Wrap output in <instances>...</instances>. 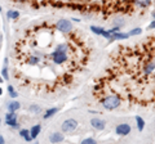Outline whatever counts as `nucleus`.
Returning a JSON list of instances; mask_svg holds the SVG:
<instances>
[{"label":"nucleus","mask_w":155,"mask_h":144,"mask_svg":"<svg viewBox=\"0 0 155 144\" xmlns=\"http://www.w3.org/2000/svg\"><path fill=\"white\" fill-rule=\"evenodd\" d=\"M16 50L21 66L38 69L27 85L47 93L72 86L89 69L94 55L92 40L80 30L62 32L47 23L29 30Z\"/></svg>","instance_id":"1"},{"label":"nucleus","mask_w":155,"mask_h":144,"mask_svg":"<svg viewBox=\"0 0 155 144\" xmlns=\"http://www.w3.org/2000/svg\"><path fill=\"white\" fill-rule=\"evenodd\" d=\"M98 99L116 95L120 102L142 108L155 107V34L142 43L116 49L94 86Z\"/></svg>","instance_id":"2"},{"label":"nucleus","mask_w":155,"mask_h":144,"mask_svg":"<svg viewBox=\"0 0 155 144\" xmlns=\"http://www.w3.org/2000/svg\"><path fill=\"white\" fill-rule=\"evenodd\" d=\"M101 104L104 108H106V110L111 111V110H116V108H119L122 106V102L119 99L116 95H106L104 98H101Z\"/></svg>","instance_id":"3"},{"label":"nucleus","mask_w":155,"mask_h":144,"mask_svg":"<svg viewBox=\"0 0 155 144\" xmlns=\"http://www.w3.org/2000/svg\"><path fill=\"white\" fill-rule=\"evenodd\" d=\"M56 27H57L59 31H62V32H70L71 30H74L71 22L67 19H59L58 22L56 23Z\"/></svg>","instance_id":"4"},{"label":"nucleus","mask_w":155,"mask_h":144,"mask_svg":"<svg viewBox=\"0 0 155 144\" xmlns=\"http://www.w3.org/2000/svg\"><path fill=\"white\" fill-rule=\"evenodd\" d=\"M76 128H78V121L74 120V118H69V120L63 121V124H62V130L65 133L74 131Z\"/></svg>","instance_id":"5"},{"label":"nucleus","mask_w":155,"mask_h":144,"mask_svg":"<svg viewBox=\"0 0 155 144\" xmlns=\"http://www.w3.org/2000/svg\"><path fill=\"white\" fill-rule=\"evenodd\" d=\"M131 133V126L128 124H120L119 126H116V134L119 135H128Z\"/></svg>","instance_id":"6"},{"label":"nucleus","mask_w":155,"mask_h":144,"mask_svg":"<svg viewBox=\"0 0 155 144\" xmlns=\"http://www.w3.org/2000/svg\"><path fill=\"white\" fill-rule=\"evenodd\" d=\"M151 0H135V8L137 9H146L147 6H150Z\"/></svg>","instance_id":"7"},{"label":"nucleus","mask_w":155,"mask_h":144,"mask_svg":"<svg viewBox=\"0 0 155 144\" xmlns=\"http://www.w3.org/2000/svg\"><path fill=\"white\" fill-rule=\"evenodd\" d=\"M91 124H92V126L94 129H97V130H104L105 129V121H102L100 120V118H92L91 120Z\"/></svg>","instance_id":"8"},{"label":"nucleus","mask_w":155,"mask_h":144,"mask_svg":"<svg viewBox=\"0 0 155 144\" xmlns=\"http://www.w3.org/2000/svg\"><path fill=\"white\" fill-rule=\"evenodd\" d=\"M49 140H51V143H61L63 140V135L61 134V133H53V134H51V138H49Z\"/></svg>","instance_id":"9"},{"label":"nucleus","mask_w":155,"mask_h":144,"mask_svg":"<svg viewBox=\"0 0 155 144\" xmlns=\"http://www.w3.org/2000/svg\"><path fill=\"white\" fill-rule=\"evenodd\" d=\"M40 129H41V126L40 125H36V126H34L33 129L30 130V136H31V139H35L36 136L39 135V133H40Z\"/></svg>","instance_id":"10"},{"label":"nucleus","mask_w":155,"mask_h":144,"mask_svg":"<svg viewBox=\"0 0 155 144\" xmlns=\"http://www.w3.org/2000/svg\"><path fill=\"white\" fill-rule=\"evenodd\" d=\"M20 107H21V104L18 103V102H10V103L8 104L9 112H16V111H18Z\"/></svg>","instance_id":"11"},{"label":"nucleus","mask_w":155,"mask_h":144,"mask_svg":"<svg viewBox=\"0 0 155 144\" xmlns=\"http://www.w3.org/2000/svg\"><path fill=\"white\" fill-rule=\"evenodd\" d=\"M57 111H58V108H51V110H48L47 112H45L43 117L45 118V120H47V118H49V117H52V116H53L54 113H57Z\"/></svg>","instance_id":"12"},{"label":"nucleus","mask_w":155,"mask_h":144,"mask_svg":"<svg viewBox=\"0 0 155 144\" xmlns=\"http://www.w3.org/2000/svg\"><path fill=\"white\" fill-rule=\"evenodd\" d=\"M136 121H137V128H138V130H140V131H142V130H143V125H145V122H143L142 117L136 116Z\"/></svg>","instance_id":"13"},{"label":"nucleus","mask_w":155,"mask_h":144,"mask_svg":"<svg viewBox=\"0 0 155 144\" xmlns=\"http://www.w3.org/2000/svg\"><path fill=\"white\" fill-rule=\"evenodd\" d=\"M29 134H30V131H29V130H21V133H20V135L22 136V138H25V139H26L27 142H30V140H33V139H31V136H30Z\"/></svg>","instance_id":"14"},{"label":"nucleus","mask_w":155,"mask_h":144,"mask_svg":"<svg viewBox=\"0 0 155 144\" xmlns=\"http://www.w3.org/2000/svg\"><path fill=\"white\" fill-rule=\"evenodd\" d=\"M18 16H20V13L16 12V10H9V12H8V17H9V18L16 19V18H18Z\"/></svg>","instance_id":"15"},{"label":"nucleus","mask_w":155,"mask_h":144,"mask_svg":"<svg viewBox=\"0 0 155 144\" xmlns=\"http://www.w3.org/2000/svg\"><path fill=\"white\" fill-rule=\"evenodd\" d=\"M7 125L9 126H13V128H17L18 126V124H17V118H12V120H5Z\"/></svg>","instance_id":"16"},{"label":"nucleus","mask_w":155,"mask_h":144,"mask_svg":"<svg viewBox=\"0 0 155 144\" xmlns=\"http://www.w3.org/2000/svg\"><path fill=\"white\" fill-rule=\"evenodd\" d=\"M91 30H92L94 34H100V35H102L104 34V31H105L104 29H101V27H94V26L91 27Z\"/></svg>","instance_id":"17"},{"label":"nucleus","mask_w":155,"mask_h":144,"mask_svg":"<svg viewBox=\"0 0 155 144\" xmlns=\"http://www.w3.org/2000/svg\"><path fill=\"white\" fill-rule=\"evenodd\" d=\"M82 144H97V142L92 138H88V139H84L82 142Z\"/></svg>","instance_id":"18"},{"label":"nucleus","mask_w":155,"mask_h":144,"mask_svg":"<svg viewBox=\"0 0 155 144\" xmlns=\"http://www.w3.org/2000/svg\"><path fill=\"white\" fill-rule=\"evenodd\" d=\"M12 118H17L16 112H9V113L5 116V120H12Z\"/></svg>","instance_id":"19"},{"label":"nucleus","mask_w":155,"mask_h":144,"mask_svg":"<svg viewBox=\"0 0 155 144\" xmlns=\"http://www.w3.org/2000/svg\"><path fill=\"white\" fill-rule=\"evenodd\" d=\"M30 111L34 112V113H36V112H40V107L39 106H35V104H33V106L30 107Z\"/></svg>","instance_id":"20"},{"label":"nucleus","mask_w":155,"mask_h":144,"mask_svg":"<svg viewBox=\"0 0 155 144\" xmlns=\"http://www.w3.org/2000/svg\"><path fill=\"white\" fill-rule=\"evenodd\" d=\"M1 75H3V77H4L5 80H8L9 79V76H8V69H7V66L4 68H3V71H1Z\"/></svg>","instance_id":"21"},{"label":"nucleus","mask_w":155,"mask_h":144,"mask_svg":"<svg viewBox=\"0 0 155 144\" xmlns=\"http://www.w3.org/2000/svg\"><path fill=\"white\" fill-rule=\"evenodd\" d=\"M141 31H142L141 29H135V30L132 31V32H129V34H128V36H133V35H138V34H141Z\"/></svg>","instance_id":"22"},{"label":"nucleus","mask_w":155,"mask_h":144,"mask_svg":"<svg viewBox=\"0 0 155 144\" xmlns=\"http://www.w3.org/2000/svg\"><path fill=\"white\" fill-rule=\"evenodd\" d=\"M0 144H5V142H4V138H3L1 135H0Z\"/></svg>","instance_id":"23"},{"label":"nucleus","mask_w":155,"mask_h":144,"mask_svg":"<svg viewBox=\"0 0 155 144\" xmlns=\"http://www.w3.org/2000/svg\"><path fill=\"white\" fill-rule=\"evenodd\" d=\"M8 91H9V93H13V91H14V90H13V86H8Z\"/></svg>","instance_id":"24"},{"label":"nucleus","mask_w":155,"mask_h":144,"mask_svg":"<svg viewBox=\"0 0 155 144\" xmlns=\"http://www.w3.org/2000/svg\"><path fill=\"white\" fill-rule=\"evenodd\" d=\"M149 29H155V22H153V23L150 24V26H149Z\"/></svg>","instance_id":"25"},{"label":"nucleus","mask_w":155,"mask_h":144,"mask_svg":"<svg viewBox=\"0 0 155 144\" xmlns=\"http://www.w3.org/2000/svg\"><path fill=\"white\" fill-rule=\"evenodd\" d=\"M153 17H154V18H155V10H154V12H153Z\"/></svg>","instance_id":"26"},{"label":"nucleus","mask_w":155,"mask_h":144,"mask_svg":"<svg viewBox=\"0 0 155 144\" xmlns=\"http://www.w3.org/2000/svg\"><path fill=\"white\" fill-rule=\"evenodd\" d=\"M1 93H3V90H1V89H0V94H1Z\"/></svg>","instance_id":"27"},{"label":"nucleus","mask_w":155,"mask_h":144,"mask_svg":"<svg viewBox=\"0 0 155 144\" xmlns=\"http://www.w3.org/2000/svg\"><path fill=\"white\" fill-rule=\"evenodd\" d=\"M0 10H1V6H0Z\"/></svg>","instance_id":"28"}]
</instances>
